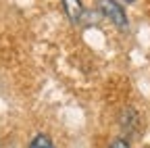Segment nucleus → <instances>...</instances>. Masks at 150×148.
Masks as SVG:
<instances>
[{"label":"nucleus","instance_id":"f257e3e1","mask_svg":"<svg viewBox=\"0 0 150 148\" xmlns=\"http://www.w3.org/2000/svg\"><path fill=\"white\" fill-rule=\"evenodd\" d=\"M98 8L106 19H110L117 27H121V29L127 27V15H125L123 6H119L117 0H98Z\"/></svg>","mask_w":150,"mask_h":148},{"label":"nucleus","instance_id":"f03ea898","mask_svg":"<svg viewBox=\"0 0 150 148\" xmlns=\"http://www.w3.org/2000/svg\"><path fill=\"white\" fill-rule=\"evenodd\" d=\"M63 6H65V13L71 19V23H79V19L83 17V4L81 0H61Z\"/></svg>","mask_w":150,"mask_h":148},{"label":"nucleus","instance_id":"7ed1b4c3","mask_svg":"<svg viewBox=\"0 0 150 148\" xmlns=\"http://www.w3.org/2000/svg\"><path fill=\"white\" fill-rule=\"evenodd\" d=\"M138 123H140V119H138V113H136V108L127 106V108L123 110V117H121V127L125 129L127 134H136V129H138Z\"/></svg>","mask_w":150,"mask_h":148},{"label":"nucleus","instance_id":"20e7f679","mask_svg":"<svg viewBox=\"0 0 150 148\" xmlns=\"http://www.w3.org/2000/svg\"><path fill=\"white\" fill-rule=\"evenodd\" d=\"M27 148H54V144H52L50 136H46V134H38V136L29 142Z\"/></svg>","mask_w":150,"mask_h":148},{"label":"nucleus","instance_id":"39448f33","mask_svg":"<svg viewBox=\"0 0 150 148\" xmlns=\"http://www.w3.org/2000/svg\"><path fill=\"white\" fill-rule=\"evenodd\" d=\"M108 148H129V142L125 138H117V140H112Z\"/></svg>","mask_w":150,"mask_h":148},{"label":"nucleus","instance_id":"423d86ee","mask_svg":"<svg viewBox=\"0 0 150 148\" xmlns=\"http://www.w3.org/2000/svg\"><path fill=\"white\" fill-rule=\"evenodd\" d=\"M123 2H136V0H123Z\"/></svg>","mask_w":150,"mask_h":148}]
</instances>
